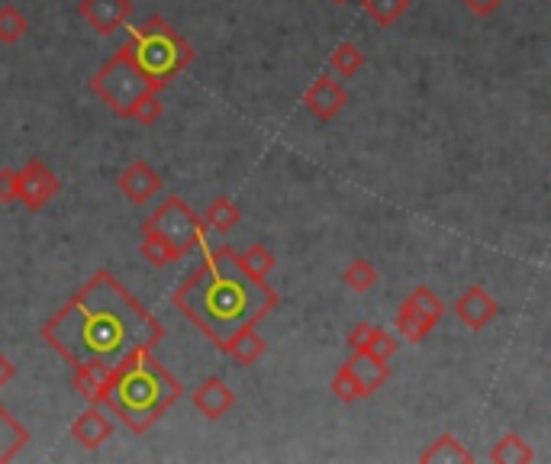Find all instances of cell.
Segmentation results:
<instances>
[{
	"instance_id": "1",
	"label": "cell",
	"mask_w": 551,
	"mask_h": 464,
	"mask_svg": "<svg viewBox=\"0 0 551 464\" xmlns=\"http://www.w3.org/2000/svg\"><path fill=\"white\" fill-rule=\"evenodd\" d=\"M162 339V319L145 310L110 271H97L62 310L42 323V342L71 368H120L136 352H152Z\"/></svg>"
},
{
	"instance_id": "2",
	"label": "cell",
	"mask_w": 551,
	"mask_h": 464,
	"mask_svg": "<svg viewBox=\"0 0 551 464\" xmlns=\"http://www.w3.org/2000/svg\"><path fill=\"white\" fill-rule=\"evenodd\" d=\"M171 300L220 352L242 326H258L278 307L274 287L252 278L229 245L203 255V265L174 290Z\"/></svg>"
},
{
	"instance_id": "3",
	"label": "cell",
	"mask_w": 551,
	"mask_h": 464,
	"mask_svg": "<svg viewBox=\"0 0 551 464\" xmlns=\"http://www.w3.org/2000/svg\"><path fill=\"white\" fill-rule=\"evenodd\" d=\"M181 381L152 352H136L113 371L107 406L129 432H149L181 400Z\"/></svg>"
},
{
	"instance_id": "4",
	"label": "cell",
	"mask_w": 551,
	"mask_h": 464,
	"mask_svg": "<svg viewBox=\"0 0 551 464\" xmlns=\"http://www.w3.org/2000/svg\"><path fill=\"white\" fill-rule=\"evenodd\" d=\"M126 49L133 55V62L142 68V75L155 84V91H165V87L194 62L191 42L165 17H149L139 29H133L126 39Z\"/></svg>"
},
{
	"instance_id": "5",
	"label": "cell",
	"mask_w": 551,
	"mask_h": 464,
	"mask_svg": "<svg viewBox=\"0 0 551 464\" xmlns=\"http://www.w3.org/2000/svg\"><path fill=\"white\" fill-rule=\"evenodd\" d=\"M91 91L104 100L116 116H126L129 120V110L149 91H155V84L142 75V68L133 62L129 49L120 46L116 55H110V62H104V68L91 78Z\"/></svg>"
},
{
	"instance_id": "6",
	"label": "cell",
	"mask_w": 551,
	"mask_h": 464,
	"mask_svg": "<svg viewBox=\"0 0 551 464\" xmlns=\"http://www.w3.org/2000/svg\"><path fill=\"white\" fill-rule=\"evenodd\" d=\"M142 232H155L162 236L178 258H187L194 249H200L207 242V223L203 216L191 210V203L181 197H168L149 213V220L142 223Z\"/></svg>"
},
{
	"instance_id": "7",
	"label": "cell",
	"mask_w": 551,
	"mask_h": 464,
	"mask_svg": "<svg viewBox=\"0 0 551 464\" xmlns=\"http://www.w3.org/2000/svg\"><path fill=\"white\" fill-rule=\"evenodd\" d=\"M58 178L55 174L39 162V158H33V162H26V168L20 171V184H17V200L23 203L26 210H42L46 203L58 194Z\"/></svg>"
},
{
	"instance_id": "8",
	"label": "cell",
	"mask_w": 551,
	"mask_h": 464,
	"mask_svg": "<svg viewBox=\"0 0 551 464\" xmlns=\"http://www.w3.org/2000/svg\"><path fill=\"white\" fill-rule=\"evenodd\" d=\"M303 107H307L316 120L329 123L348 107V91L332 75H319L307 91H303Z\"/></svg>"
},
{
	"instance_id": "9",
	"label": "cell",
	"mask_w": 551,
	"mask_h": 464,
	"mask_svg": "<svg viewBox=\"0 0 551 464\" xmlns=\"http://www.w3.org/2000/svg\"><path fill=\"white\" fill-rule=\"evenodd\" d=\"M455 316L461 319L464 326L468 329H487L493 319L500 316V303L490 297V290L487 287H481V284H471L464 294L455 300Z\"/></svg>"
},
{
	"instance_id": "10",
	"label": "cell",
	"mask_w": 551,
	"mask_h": 464,
	"mask_svg": "<svg viewBox=\"0 0 551 464\" xmlns=\"http://www.w3.org/2000/svg\"><path fill=\"white\" fill-rule=\"evenodd\" d=\"M78 13L97 29V33L107 36V33H116V29L129 23V17H133V4H129V0H81Z\"/></svg>"
},
{
	"instance_id": "11",
	"label": "cell",
	"mask_w": 551,
	"mask_h": 464,
	"mask_svg": "<svg viewBox=\"0 0 551 464\" xmlns=\"http://www.w3.org/2000/svg\"><path fill=\"white\" fill-rule=\"evenodd\" d=\"M120 191L129 203H149L158 191H162V174H158L149 162H133L120 174Z\"/></svg>"
},
{
	"instance_id": "12",
	"label": "cell",
	"mask_w": 551,
	"mask_h": 464,
	"mask_svg": "<svg viewBox=\"0 0 551 464\" xmlns=\"http://www.w3.org/2000/svg\"><path fill=\"white\" fill-rule=\"evenodd\" d=\"M345 368L352 371V377L358 381V387H361V397H374L377 390H381L387 381H390V365L384 358H377V355H371V352H355L352 358L345 361Z\"/></svg>"
},
{
	"instance_id": "13",
	"label": "cell",
	"mask_w": 551,
	"mask_h": 464,
	"mask_svg": "<svg viewBox=\"0 0 551 464\" xmlns=\"http://www.w3.org/2000/svg\"><path fill=\"white\" fill-rule=\"evenodd\" d=\"M191 400L197 406V413H203L207 419H223L232 406H236V394H232V387L223 377H207V381L194 390Z\"/></svg>"
},
{
	"instance_id": "14",
	"label": "cell",
	"mask_w": 551,
	"mask_h": 464,
	"mask_svg": "<svg viewBox=\"0 0 551 464\" xmlns=\"http://www.w3.org/2000/svg\"><path fill=\"white\" fill-rule=\"evenodd\" d=\"M113 371L116 368H107V365H78L75 377H71V387H75V394L84 397L87 403L100 406V403H107Z\"/></svg>"
},
{
	"instance_id": "15",
	"label": "cell",
	"mask_w": 551,
	"mask_h": 464,
	"mask_svg": "<svg viewBox=\"0 0 551 464\" xmlns=\"http://www.w3.org/2000/svg\"><path fill=\"white\" fill-rule=\"evenodd\" d=\"M71 435H75V442L81 448H91V452H94V448H100L113 435V423L104 416V410H100V406L91 403L75 419V423H71Z\"/></svg>"
},
{
	"instance_id": "16",
	"label": "cell",
	"mask_w": 551,
	"mask_h": 464,
	"mask_svg": "<svg viewBox=\"0 0 551 464\" xmlns=\"http://www.w3.org/2000/svg\"><path fill=\"white\" fill-rule=\"evenodd\" d=\"M223 352L236 361V365H242V368H249V365H255V361L268 352V345H265V339L258 336V329L255 326H242L236 336H232L226 345H223Z\"/></svg>"
},
{
	"instance_id": "17",
	"label": "cell",
	"mask_w": 551,
	"mask_h": 464,
	"mask_svg": "<svg viewBox=\"0 0 551 464\" xmlns=\"http://www.w3.org/2000/svg\"><path fill=\"white\" fill-rule=\"evenodd\" d=\"M394 323H397V332L406 339V342H423L429 332L435 329L432 319L416 307V303L406 297L400 307H397V316H394Z\"/></svg>"
},
{
	"instance_id": "18",
	"label": "cell",
	"mask_w": 551,
	"mask_h": 464,
	"mask_svg": "<svg viewBox=\"0 0 551 464\" xmlns=\"http://www.w3.org/2000/svg\"><path fill=\"white\" fill-rule=\"evenodd\" d=\"M29 442V429L13 416L7 406H0V464L13 461Z\"/></svg>"
},
{
	"instance_id": "19",
	"label": "cell",
	"mask_w": 551,
	"mask_h": 464,
	"mask_svg": "<svg viewBox=\"0 0 551 464\" xmlns=\"http://www.w3.org/2000/svg\"><path fill=\"white\" fill-rule=\"evenodd\" d=\"M487 458L493 464H529V461H535V452H532V445L522 439L519 432H503L500 439L493 442Z\"/></svg>"
},
{
	"instance_id": "20",
	"label": "cell",
	"mask_w": 551,
	"mask_h": 464,
	"mask_svg": "<svg viewBox=\"0 0 551 464\" xmlns=\"http://www.w3.org/2000/svg\"><path fill=\"white\" fill-rule=\"evenodd\" d=\"M419 461H423V464H445V461L471 464L474 455L455 439V435H439V439H435L429 448H423V452H419Z\"/></svg>"
},
{
	"instance_id": "21",
	"label": "cell",
	"mask_w": 551,
	"mask_h": 464,
	"mask_svg": "<svg viewBox=\"0 0 551 464\" xmlns=\"http://www.w3.org/2000/svg\"><path fill=\"white\" fill-rule=\"evenodd\" d=\"M410 4H413V0H361V7H365L368 20L374 26H381V29L400 23V17L410 13Z\"/></svg>"
},
{
	"instance_id": "22",
	"label": "cell",
	"mask_w": 551,
	"mask_h": 464,
	"mask_svg": "<svg viewBox=\"0 0 551 464\" xmlns=\"http://www.w3.org/2000/svg\"><path fill=\"white\" fill-rule=\"evenodd\" d=\"M329 68L336 71L339 78H355L361 68H365V52H361L355 42H339L329 55Z\"/></svg>"
},
{
	"instance_id": "23",
	"label": "cell",
	"mask_w": 551,
	"mask_h": 464,
	"mask_svg": "<svg viewBox=\"0 0 551 464\" xmlns=\"http://www.w3.org/2000/svg\"><path fill=\"white\" fill-rule=\"evenodd\" d=\"M239 220H242V210L229 197H216L207 207V213H203V223L216 232H232L239 226Z\"/></svg>"
},
{
	"instance_id": "24",
	"label": "cell",
	"mask_w": 551,
	"mask_h": 464,
	"mask_svg": "<svg viewBox=\"0 0 551 464\" xmlns=\"http://www.w3.org/2000/svg\"><path fill=\"white\" fill-rule=\"evenodd\" d=\"M342 284L348 290H355V294H368V290L377 284V268L371 265V261H365V258L348 261L345 271H342Z\"/></svg>"
},
{
	"instance_id": "25",
	"label": "cell",
	"mask_w": 551,
	"mask_h": 464,
	"mask_svg": "<svg viewBox=\"0 0 551 464\" xmlns=\"http://www.w3.org/2000/svg\"><path fill=\"white\" fill-rule=\"evenodd\" d=\"M239 261H242V268L252 274V278L258 281H268V274L274 271V265H278V258H274L271 249H265V245H249L245 252H239Z\"/></svg>"
},
{
	"instance_id": "26",
	"label": "cell",
	"mask_w": 551,
	"mask_h": 464,
	"mask_svg": "<svg viewBox=\"0 0 551 464\" xmlns=\"http://www.w3.org/2000/svg\"><path fill=\"white\" fill-rule=\"evenodd\" d=\"M139 252H142V258L149 261V265H155V268H165V265H171V261H181L178 252H174L162 236H155V232H145Z\"/></svg>"
},
{
	"instance_id": "27",
	"label": "cell",
	"mask_w": 551,
	"mask_h": 464,
	"mask_svg": "<svg viewBox=\"0 0 551 464\" xmlns=\"http://www.w3.org/2000/svg\"><path fill=\"white\" fill-rule=\"evenodd\" d=\"M26 29H29V20L23 17L17 7H13V4L0 7V42H4V46L20 42L26 36Z\"/></svg>"
},
{
	"instance_id": "28",
	"label": "cell",
	"mask_w": 551,
	"mask_h": 464,
	"mask_svg": "<svg viewBox=\"0 0 551 464\" xmlns=\"http://www.w3.org/2000/svg\"><path fill=\"white\" fill-rule=\"evenodd\" d=\"M410 300L416 303L419 310H423L435 326H439V319L445 316V303L439 300V294H435L432 287H426V284H419V287H413L410 290Z\"/></svg>"
},
{
	"instance_id": "29",
	"label": "cell",
	"mask_w": 551,
	"mask_h": 464,
	"mask_svg": "<svg viewBox=\"0 0 551 464\" xmlns=\"http://www.w3.org/2000/svg\"><path fill=\"white\" fill-rule=\"evenodd\" d=\"M162 113H165V104L158 100V91H149L133 110H129V120H136L142 126H152L155 120H162Z\"/></svg>"
},
{
	"instance_id": "30",
	"label": "cell",
	"mask_w": 551,
	"mask_h": 464,
	"mask_svg": "<svg viewBox=\"0 0 551 464\" xmlns=\"http://www.w3.org/2000/svg\"><path fill=\"white\" fill-rule=\"evenodd\" d=\"M332 397L336 400H342V403H358V400H365L361 397V387H358V381L352 377V371H348L345 365L336 371V377H332Z\"/></svg>"
},
{
	"instance_id": "31",
	"label": "cell",
	"mask_w": 551,
	"mask_h": 464,
	"mask_svg": "<svg viewBox=\"0 0 551 464\" xmlns=\"http://www.w3.org/2000/svg\"><path fill=\"white\" fill-rule=\"evenodd\" d=\"M397 345H400V339L394 336V332H387V329H381V326H374L371 345L365 348V352H371V355H377V358L390 361V358H394V352H397Z\"/></svg>"
},
{
	"instance_id": "32",
	"label": "cell",
	"mask_w": 551,
	"mask_h": 464,
	"mask_svg": "<svg viewBox=\"0 0 551 464\" xmlns=\"http://www.w3.org/2000/svg\"><path fill=\"white\" fill-rule=\"evenodd\" d=\"M371 336H374V326L371 323H355L352 329H348L345 342H348V348H352V352H365V348L371 345Z\"/></svg>"
},
{
	"instance_id": "33",
	"label": "cell",
	"mask_w": 551,
	"mask_h": 464,
	"mask_svg": "<svg viewBox=\"0 0 551 464\" xmlns=\"http://www.w3.org/2000/svg\"><path fill=\"white\" fill-rule=\"evenodd\" d=\"M17 184H20V171L0 168V203H13V200H17Z\"/></svg>"
},
{
	"instance_id": "34",
	"label": "cell",
	"mask_w": 551,
	"mask_h": 464,
	"mask_svg": "<svg viewBox=\"0 0 551 464\" xmlns=\"http://www.w3.org/2000/svg\"><path fill=\"white\" fill-rule=\"evenodd\" d=\"M464 7H468L474 17H493V13H497L506 0H461Z\"/></svg>"
},
{
	"instance_id": "35",
	"label": "cell",
	"mask_w": 551,
	"mask_h": 464,
	"mask_svg": "<svg viewBox=\"0 0 551 464\" xmlns=\"http://www.w3.org/2000/svg\"><path fill=\"white\" fill-rule=\"evenodd\" d=\"M13 374H17V368H13V361L4 355V352H0V387H4L7 381H10V377Z\"/></svg>"
},
{
	"instance_id": "36",
	"label": "cell",
	"mask_w": 551,
	"mask_h": 464,
	"mask_svg": "<svg viewBox=\"0 0 551 464\" xmlns=\"http://www.w3.org/2000/svg\"><path fill=\"white\" fill-rule=\"evenodd\" d=\"M332 4H348V0H332Z\"/></svg>"
}]
</instances>
